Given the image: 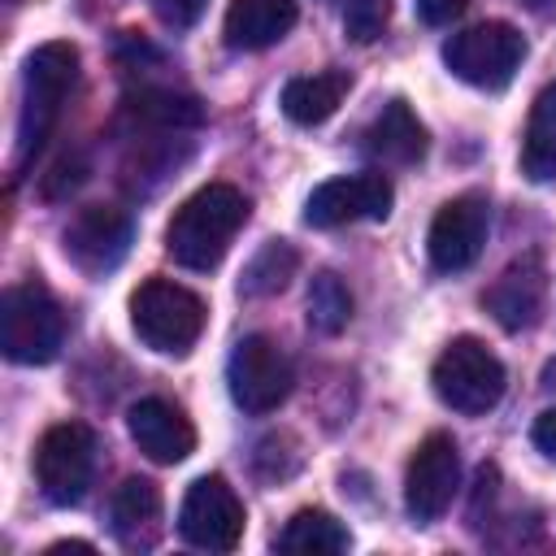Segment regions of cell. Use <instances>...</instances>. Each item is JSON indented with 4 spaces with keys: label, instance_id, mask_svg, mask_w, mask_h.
<instances>
[{
    "label": "cell",
    "instance_id": "obj_1",
    "mask_svg": "<svg viewBox=\"0 0 556 556\" xmlns=\"http://www.w3.org/2000/svg\"><path fill=\"white\" fill-rule=\"evenodd\" d=\"M243 222H248V195L230 182H208L174 208L169 230H165V252L182 269L204 274L226 256V248Z\"/></svg>",
    "mask_w": 556,
    "mask_h": 556
},
{
    "label": "cell",
    "instance_id": "obj_2",
    "mask_svg": "<svg viewBox=\"0 0 556 556\" xmlns=\"http://www.w3.org/2000/svg\"><path fill=\"white\" fill-rule=\"evenodd\" d=\"M78 78V48L65 39H52L30 52L26 61V96H22V122H17V156L30 161L43 139L52 135L65 96Z\"/></svg>",
    "mask_w": 556,
    "mask_h": 556
},
{
    "label": "cell",
    "instance_id": "obj_3",
    "mask_svg": "<svg viewBox=\"0 0 556 556\" xmlns=\"http://www.w3.org/2000/svg\"><path fill=\"white\" fill-rule=\"evenodd\" d=\"M430 382H434V395L447 408L473 417V413H491L500 404V395L508 387V374L482 339L460 334L439 352V361L430 369Z\"/></svg>",
    "mask_w": 556,
    "mask_h": 556
},
{
    "label": "cell",
    "instance_id": "obj_4",
    "mask_svg": "<svg viewBox=\"0 0 556 556\" xmlns=\"http://www.w3.org/2000/svg\"><path fill=\"white\" fill-rule=\"evenodd\" d=\"M130 326L152 352L182 356L204 330V300L169 278H148L130 295Z\"/></svg>",
    "mask_w": 556,
    "mask_h": 556
},
{
    "label": "cell",
    "instance_id": "obj_5",
    "mask_svg": "<svg viewBox=\"0 0 556 556\" xmlns=\"http://www.w3.org/2000/svg\"><path fill=\"white\" fill-rule=\"evenodd\" d=\"M65 343L61 304L39 282H17L0 300V348L17 365H48Z\"/></svg>",
    "mask_w": 556,
    "mask_h": 556
},
{
    "label": "cell",
    "instance_id": "obj_6",
    "mask_svg": "<svg viewBox=\"0 0 556 556\" xmlns=\"http://www.w3.org/2000/svg\"><path fill=\"white\" fill-rule=\"evenodd\" d=\"M521 56H526V39L517 26L508 22H478L460 35H452L443 43V61L447 70L469 83V87H482V91H500L513 83V74L521 70Z\"/></svg>",
    "mask_w": 556,
    "mask_h": 556
},
{
    "label": "cell",
    "instance_id": "obj_7",
    "mask_svg": "<svg viewBox=\"0 0 556 556\" xmlns=\"http://www.w3.org/2000/svg\"><path fill=\"white\" fill-rule=\"evenodd\" d=\"M91 473H96V434L83 426V421H61V426H48L39 447H35V478H39V491L70 508L87 495L91 486Z\"/></svg>",
    "mask_w": 556,
    "mask_h": 556
},
{
    "label": "cell",
    "instance_id": "obj_8",
    "mask_svg": "<svg viewBox=\"0 0 556 556\" xmlns=\"http://www.w3.org/2000/svg\"><path fill=\"white\" fill-rule=\"evenodd\" d=\"M226 382L243 413H274L291 395V382H295L291 356L269 334H248L230 352Z\"/></svg>",
    "mask_w": 556,
    "mask_h": 556
},
{
    "label": "cell",
    "instance_id": "obj_9",
    "mask_svg": "<svg viewBox=\"0 0 556 556\" xmlns=\"http://www.w3.org/2000/svg\"><path fill=\"white\" fill-rule=\"evenodd\" d=\"M178 534L200 552H235L243 539V504L217 473L195 478L178 508Z\"/></svg>",
    "mask_w": 556,
    "mask_h": 556
},
{
    "label": "cell",
    "instance_id": "obj_10",
    "mask_svg": "<svg viewBox=\"0 0 556 556\" xmlns=\"http://www.w3.org/2000/svg\"><path fill=\"white\" fill-rule=\"evenodd\" d=\"M456 486H460V452H456V439L443 434V430H434L408 456L404 504H408V513L417 521H434V517L447 513Z\"/></svg>",
    "mask_w": 556,
    "mask_h": 556
},
{
    "label": "cell",
    "instance_id": "obj_11",
    "mask_svg": "<svg viewBox=\"0 0 556 556\" xmlns=\"http://www.w3.org/2000/svg\"><path fill=\"white\" fill-rule=\"evenodd\" d=\"M391 200L395 191L382 174H343L313 187V195L304 200V222L317 230L348 226V222H382L391 213Z\"/></svg>",
    "mask_w": 556,
    "mask_h": 556
},
{
    "label": "cell",
    "instance_id": "obj_12",
    "mask_svg": "<svg viewBox=\"0 0 556 556\" xmlns=\"http://www.w3.org/2000/svg\"><path fill=\"white\" fill-rule=\"evenodd\" d=\"M486 226H491V208L482 195H456L447 200L434 222H430V235H426V252H430V265L443 269V274H460L478 261L482 243H486Z\"/></svg>",
    "mask_w": 556,
    "mask_h": 556
},
{
    "label": "cell",
    "instance_id": "obj_13",
    "mask_svg": "<svg viewBox=\"0 0 556 556\" xmlns=\"http://www.w3.org/2000/svg\"><path fill=\"white\" fill-rule=\"evenodd\" d=\"M61 239H65V256L83 274H109L122 265L130 248V217L113 204H87L70 217Z\"/></svg>",
    "mask_w": 556,
    "mask_h": 556
},
{
    "label": "cell",
    "instance_id": "obj_14",
    "mask_svg": "<svg viewBox=\"0 0 556 556\" xmlns=\"http://www.w3.org/2000/svg\"><path fill=\"white\" fill-rule=\"evenodd\" d=\"M126 421H130V439L139 443V452L156 465H178L195 452V426L169 400H156V395L139 400Z\"/></svg>",
    "mask_w": 556,
    "mask_h": 556
},
{
    "label": "cell",
    "instance_id": "obj_15",
    "mask_svg": "<svg viewBox=\"0 0 556 556\" xmlns=\"http://www.w3.org/2000/svg\"><path fill=\"white\" fill-rule=\"evenodd\" d=\"M543 295H547L543 265H539L534 256H521V261H513V265L482 291V304H486V313H491L504 330H526V326L539 321Z\"/></svg>",
    "mask_w": 556,
    "mask_h": 556
},
{
    "label": "cell",
    "instance_id": "obj_16",
    "mask_svg": "<svg viewBox=\"0 0 556 556\" xmlns=\"http://www.w3.org/2000/svg\"><path fill=\"white\" fill-rule=\"evenodd\" d=\"M295 26V0H230L226 9V43L256 52L278 43Z\"/></svg>",
    "mask_w": 556,
    "mask_h": 556
},
{
    "label": "cell",
    "instance_id": "obj_17",
    "mask_svg": "<svg viewBox=\"0 0 556 556\" xmlns=\"http://www.w3.org/2000/svg\"><path fill=\"white\" fill-rule=\"evenodd\" d=\"M365 152L387 165H413L426 156V126L404 100H391L365 130Z\"/></svg>",
    "mask_w": 556,
    "mask_h": 556
},
{
    "label": "cell",
    "instance_id": "obj_18",
    "mask_svg": "<svg viewBox=\"0 0 556 556\" xmlns=\"http://www.w3.org/2000/svg\"><path fill=\"white\" fill-rule=\"evenodd\" d=\"M352 78L343 70H330V74H304V78H291L282 87V113L295 122V126H317L326 122L343 96H348Z\"/></svg>",
    "mask_w": 556,
    "mask_h": 556
},
{
    "label": "cell",
    "instance_id": "obj_19",
    "mask_svg": "<svg viewBox=\"0 0 556 556\" xmlns=\"http://www.w3.org/2000/svg\"><path fill=\"white\" fill-rule=\"evenodd\" d=\"M521 174L530 182H552L556 178V83H547L534 96L526 139H521Z\"/></svg>",
    "mask_w": 556,
    "mask_h": 556
},
{
    "label": "cell",
    "instance_id": "obj_20",
    "mask_svg": "<svg viewBox=\"0 0 556 556\" xmlns=\"http://www.w3.org/2000/svg\"><path fill=\"white\" fill-rule=\"evenodd\" d=\"M161 521V491L148 478H126L113 491V534L122 543H148Z\"/></svg>",
    "mask_w": 556,
    "mask_h": 556
},
{
    "label": "cell",
    "instance_id": "obj_21",
    "mask_svg": "<svg viewBox=\"0 0 556 556\" xmlns=\"http://www.w3.org/2000/svg\"><path fill=\"white\" fill-rule=\"evenodd\" d=\"M274 543H278V552H291V556H334V552H348V530L330 513L304 508L282 526V534Z\"/></svg>",
    "mask_w": 556,
    "mask_h": 556
},
{
    "label": "cell",
    "instance_id": "obj_22",
    "mask_svg": "<svg viewBox=\"0 0 556 556\" xmlns=\"http://www.w3.org/2000/svg\"><path fill=\"white\" fill-rule=\"evenodd\" d=\"M130 113L143 126H161V130H182V126H200L204 109L195 96L169 91V87H143L139 96H130Z\"/></svg>",
    "mask_w": 556,
    "mask_h": 556
},
{
    "label": "cell",
    "instance_id": "obj_23",
    "mask_svg": "<svg viewBox=\"0 0 556 556\" xmlns=\"http://www.w3.org/2000/svg\"><path fill=\"white\" fill-rule=\"evenodd\" d=\"M295 265H300L295 248H291L287 239H269V243L248 261L239 287H243V295H278V291L295 278Z\"/></svg>",
    "mask_w": 556,
    "mask_h": 556
},
{
    "label": "cell",
    "instance_id": "obj_24",
    "mask_svg": "<svg viewBox=\"0 0 556 556\" xmlns=\"http://www.w3.org/2000/svg\"><path fill=\"white\" fill-rule=\"evenodd\" d=\"M352 317V295L334 274H317L308 282V326L321 334H339Z\"/></svg>",
    "mask_w": 556,
    "mask_h": 556
},
{
    "label": "cell",
    "instance_id": "obj_25",
    "mask_svg": "<svg viewBox=\"0 0 556 556\" xmlns=\"http://www.w3.org/2000/svg\"><path fill=\"white\" fill-rule=\"evenodd\" d=\"M387 13H391V0H348V9H343L348 39H356V43L378 39L387 26Z\"/></svg>",
    "mask_w": 556,
    "mask_h": 556
},
{
    "label": "cell",
    "instance_id": "obj_26",
    "mask_svg": "<svg viewBox=\"0 0 556 556\" xmlns=\"http://www.w3.org/2000/svg\"><path fill=\"white\" fill-rule=\"evenodd\" d=\"M83 174H87V161H83V156H61V161L52 165L48 182H43V195H52V200L70 195V191L83 182Z\"/></svg>",
    "mask_w": 556,
    "mask_h": 556
},
{
    "label": "cell",
    "instance_id": "obj_27",
    "mask_svg": "<svg viewBox=\"0 0 556 556\" xmlns=\"http://www.w3.org/2000/svg\"><path fill=\"white\" fill-rule=\"evenodd\" d=\"M208 9V0H156V17L174 30H187L200 22V13Z\"/></svg>",
    "mask_w": 556,
    "mask_h": 556
},
{
    "label": "cell",
    "instance_id": "obj_28",
    "mask_svg": "<svg viewBox=\"0 0 556 556\" xmlns=\"http://www.w3.org/2000/svg\"><path fill=\"white\" fill-rule=\"evenodd\" d=\"M465 4H469V0H417V17H421L426 26H447L452 17L465 13Z\"/></svg>",
    "mask_w": 556,
    "mask_h": 556
},
{
    "label": "cell",
    "instance_id": "obj_29",
    "mask_svg": "<svg viewBox=\"0 0 556 556\" xmlns=\"http://www.w3.org/2000/svg\"><path fill=\"white\" fill-rule=\"evenodd\" d=\"M530 439H534V447H539V452H543L547 460H556V408L539 413V421H534Z\"/></svg>",
    "mask_w": 556,
    "mask_h": 556
},
{
    "label": "cell",
    "instance_id": "obj_30",
    "mask_svg": "<svg viewBox=\"0 0 556 556\" xmlns=\"http://www.w3.org/2000/svg\"><path fill=\"white\" fill-rule=\"evenodd\" d=\"M517 4H526V9H530V13H539V17L556 13V0H517Z\"/></svg>",
    "mask_w": 556,
    "mask_h": 556
},
{
    "label": "cell",
    "instance_id": "obj_31",
    "mask_svg": "<svg viewBox=\"0 0 556 556\" xmlns=\"http://www.w3.org/2000/svg\"><path fill=\"white\" fill-rule=\"evenodd\" d=\"M48 552H52V556H56V552H91V543H52Z\"/></svg>",
    "mask_w": 556,
    "mask_h": 556
},
{
    "label": "cell",
    "instance_id": "obj_32",
    "mask_svg": "<svg viewBox=\"0 0 556 556\" xmlns=\"http://www.w3.org/2000/svg\"><path fill=\"white\" fill-rule=\"evenodd\" d=\"M9 4H17V0H9Z\"/></svg>",
    "mask_w": 556,
    "mask_h": 556
}]
</instances>
